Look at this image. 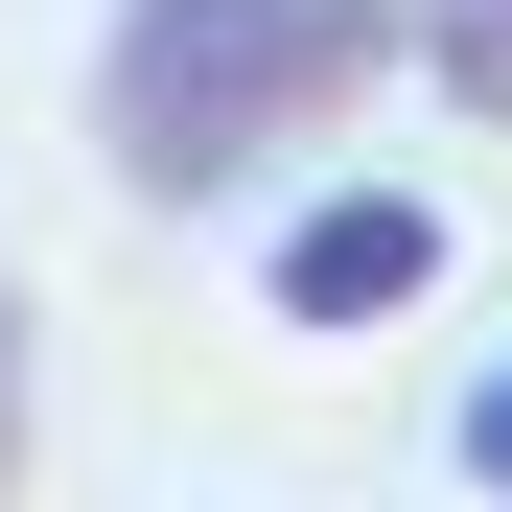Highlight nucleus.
Masks as SVG:
<instances>
[{"mask_svg": "<svg viewBox=\"0 0 512 512\" xmlns=\"http://www.w3.org/2000/svg\"><path fill=\"white\" fill-rule=\"evenodd\" d=\"M466 489H512V373H466Z\"/></svg>", "mask_w": 512, "mask_h": 512, "instance_id": "20e7f679", "label": "nucleus"}, {"mask_svg": "<svg viewBox=\"0 0 512 512\" xmlns=\"http://www.w3.org/2000/svg\"><path fill=\"white\" fill-rule=\"evenodd\" d=\"M396 70V0H117L94 47V140L140 210H233L280 140H326Z\"/></svg>", "mask_w": 512, "mask_h": 512, "instance_id": "f257e3e1", "label": "nucleus"}, {"mask_svg": "<svg viewBox=\"0 0 512 512\" xmlns=\"http://www.w3.org/2000/svg\"><path fill=\"white\" fill-rule=\"evenodd\" d=\"M396 47H419V70H443V94H466V117H512V0H396Z\"/></svg>", "mask_w": 512, "mask_h": 512, "instance_id": "7ed1b4c3", "label": "nucleus"}, {"mask_svg": "<svg viewBox=\"0 0 512 512\" xmlns=\"http://www.w3.org/2000/svg\"><path fill=\"white\" fill-rule=\"evenodd\" d=\"M0 466H24V303H0Z\"/></svg>", "mask_w": 512, "mask_h": 512, "instance_id": "39448f33", "label": "nucleus"}, {"mask_svg": "<svg viewBox=\"0 0 512 512\" xmlns=\"http://www.w3.org/2000/svg\"><path fill=\"white\" fill-rule=\"evenodd\" d=\"M419 280H443V210H419V187H326L280 233V326H396Z\"/></svg>", "mask_w": 512, "mask_h": 512, "instance_id": "f03ea898", "label": "nucleus"}]
</instances>
